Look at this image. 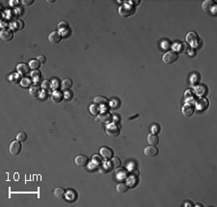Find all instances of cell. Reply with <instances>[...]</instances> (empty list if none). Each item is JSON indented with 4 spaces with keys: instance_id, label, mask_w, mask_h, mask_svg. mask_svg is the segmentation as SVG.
<instances>
[{
    "instance_id": "cell-12",
    "label": "cell",
    "mask_w": 217,
    "mask_h": 207,
    "mask_svg": "<svg viewBox=\"0 0 217 207\" xmlns=\"http://www.w3.org/2000/svg\"><path fill=\"white\" fill-rule=\"evenodd\" d=\"M30 67L29 65H26V64H19L17 65L16 67V70L19 72V74L22 75V76H25V75H28L30 73Z\"/></svg>"
},
{
    "instance_id": "cell-28",
    "label": "cell",
    "mask_w": 217,
    "mask_h": 207,
    "mask_svg": "<svg viewBox=\"0 0 217 207\" xmlns=\"http://www.w3.org/2000/svg\"><path fill=\"white\" fill-rule=\"evenodd\" d=\"M57 27H58L59 31L65 33V32H67L68 30H69V23L67 22V21H65V20L60 21V22L58 23V26Z\"/></svg>"
},
{
    "instance_id": "cell-35",
    "label": "cell",
    "mask_w": 217,
    "mask_h": 207,
    "mask_svg": "<svg viewBox=\"0 0 217 207\" xmlns=\"http://www.w3.org/2000/svg\"><path fill=\"white\" fill-rule=\"evenodd\" d=\"M93 163H94V165H95V166H99V165H101V164H102V160H101V158L98 156V155H95V156H93Z\"/></svg>"
},
{
    "instance_id": "cell-4",
    "label": "cell",
    "mask_w": 217,
    "mask_h": 207,
    "mask_svg": "<svg viewBox=\"0 0 217 207\" xmlns=\"http://www.w3.org/2000/svg\"><path fill=\"white\" fill-rule=\"evenodd\" d=\"M105 132L106 134L111 137V138H115V137H118L119 134H120V128L118 125H116V124H108L105 128Z\"/></svg>"
},
{
    "instance_id": "cell-6",
    "label": "cell",
    "mask_w": 217,
    "mask_h": 207,
    "mask_svg": "<svg viewBox=\"0 0 217 207\" xmlns=\"http://www.w3.org/2000/svg\"><path fill=\"white\" fill-rule=\"evenodd\" d=\"M97 120L102 124H109L112 120V117L110 113H108V112H102V113H99L98 115Z\"/></svg>"
},
{
    "instance_id": "cell-7",
    "label": "cell",
    "mask_w": 217,
    "mask_h": 207,
    "mask_svg": "<svg viewBox=\"0 0 217 207\" xmlns=\"http://www.w3.org/2000/svg\"><path fill=\"white\" fill-rule=\"evenodd\" d=\"M9 151L12 155H17L19 154L20 151H21V144L20 142L19 141H14L12 142L10 144V146H9Z\"/></svg>"
},
{
    "instance_id": "cell-11",
    "label": "cell",
    "mask_w": 217,
    "mask_h": 207,
    "mask_svg": "<svg viewBox=\"0 0 217 207\" xmlns=\"http://www.w3.org/2000/svg\"><path fill=\"white\" fill-rule=\"evenodd\" d=\"M0 37H1V40L3 42H10L13 40L14 38V34L11 31L10 29H3L1 33H0Z\"/></svg>"
},
{
    "instance_id": "cell-9",
    "label": "cell",
    "mask_w": 217,
    "mask_h": 207,
    "mask_svg": "<svg viewBox=\"0 0 217 207\" xmlns=\"http://www.w3.org/2000/svg\"><path fill=\"white\" fill-rule=\"evenodd\" d=\"M144 154H145V156L148 157V158H154L158 154V149L156 148L155 145L147 146V148L144 149Z\"/></svg>"
},
{
    "instance_id": "cell-38",
    "label": "cell",
    "mask_w": 217,
    "mask_h": 207,
    "mask_svg": "<svg viewBox=\"0 0 217 207\" xmlns=\"http://www.w3.org/2000/svg\"><path fill=\"white\" fill-rule=\"evenodd\" d=\"M130 172H131V174H132V177H138V175H139V171L137 169H131L130 170Z\"/></svg>"
},
{
    "instance_id": "cell-10",
    "label": "cell",
    "mask_w": 217,
    "mask_h": 207,
    "mask_svg": "<svg viewBox=\"0 0 217 207\" xmlns=\"http://www.w3.org/2000/svg\"><path fill=\"white\" fill-rule=\"evenodd\" d=\"M62 40V34L58 31H53L49 34L48 36V41L51 42L52 45H56V44H59Z\"/></svg>"
},
{
    "instance_id": "cell-30",
    "label": "cell",
    "mask_w": 217,
    "mask_h": 207,
    "mask_svg": "<svg viewBox=\"0 0 217 207\" xmlns=\"http://www.w3.org/2000/svg\"><path fill=\"white\" fill-rule=\"evenodd\" d=\"M72 86V81L71 79H64L61 83V87H62L63 90L67 91L69 89H71Z\"/></svg>"
},
{
    "instance_id": "cell-26",
    "label": "cell",
    "mask_w": 217,
    "mask_h": 207,
    "mask_svg": "<svg viewBox=\"0 0 217 207\" xmlns=\"http://www.w3.org/2000/svg\"><path fill=\"white\" fill-rule=\"evenodd\" d=\"M116 190L118 194H124L128 190V184H125V183H119L117 185Z\"/></svg>"
},
{
    "instance_id": "cell-24",
    "label": "cell",
    "mask_w": 217,
    "mask_h": 207,
    "mask_svg": "<svg viewBox=\"0 0 217 207\" xmlns=\"http://www.w3.org/2000/svg\"><path fill=\"white\" fill-rule=\"evenodd\" d=\"M20 74H17V73H13V74L10 75V77H9V80H10V82L12 84H14V85H16V84H19L21 82V79H20Z\"/></svg>"
},
{
    "instance_id": "cell-21",
    "label": "cell",
    "mask_w": 217,
    "mask_h": 207,
    "mask_svg": "<svg viewBox=\"0 0 217 207\" xmlns=\"http://www.w3.org/2000/svg\"><path fill=\"white\" fill-rule=\"evenodd\" d=\"M158 142H159V138L155 133H151V134L148 135V143L151 145H156L158 144Z\"/></svg>"
},
{
    "instance_id": "cell-17",
    "label": "cell",
    "mask_w": 217,
    "mask_h": 207,
    "mask_svg": "<svg viewBox=\"0 0 217 207\" xmlns=\"http://www.w3.org/2000/svg\"><path fill=\"white\" fill-rule=\"evenodd\" d=\"M190 50V46L186 44V42H181V44H179L177 45V49L176 52L177 53H180V54H185V53H188Z\"/></svg>"
},
{
    "instance_id": "cell-32",
    "label": "cell",
    "mask_w": 217,
    "mask_h": 207,
    "mask_svg": "<svg viewBox=\"0 0 217 207\" xmlns=\"http://www.w3.org/2000/svg\"><path fill=\"white\" fill-rule=\"evenodd\" d=\"M26 139H27V135H26V133H24V132H19V134L16 135V140L20 142V143L25 142Z\"/></svg>"
},
{
    "instance_id": "cell-1",
    "label": "cell",
    "mask_w": 217,
    "mask_h": 207,
    "mask_svg": "<svg viewBox=\"0 0 217 207\" xmlns=\"http://www.w3.org/2000/svg\"><path fill=\"white\" fill-rule=\"evenodd\" d=\"M185 41H186V44H187L189 46H193V47L198 46L199 44H200L199 35L196 32H193V31L188 32L187 34H186Z\"/></svg>"
},
{
    "instance_id": "cell-31",
    "label": "cell",
    "mask_w": 217,
    "mask_h": 207,
    "mask_svg": "<svg viewBox=\"0 0 217 207\" xmlns=\"http://www.w3.org/2000/svg\"><path fill=\"white\" fill-rule=\"evenodd\" d=\"M41 78H42V73H41V71H39V70H34V71H32V73H31V79L34 81V82H39L41 80Z\"/></svg>"
},
{
    "instance_id": "cell-2",
    "label": "cell",
    "mask_w": 217,
    "mask_h": 207,
    "mask_svg": "<svg viewBox=\"0 0 217 207\" xmlns=\"http://www.w3.org/2000/svg\"><path fill=\"white\" fill-rule=\"evenodd\" d=\"M177 59H179V54H177L176 51L171 50V51H167V52L163 55L162 62L165 65H171L173 63H175Z\"/></svg>"
},
{
    "instance_id": "cell-34",
    "label": "cell",
    "mask_w": 217,
    "mask_h": 207,
    "mask_svg": "<svg viewBox=\"0 0 217 207\" xmlns=\"http://www.w3.org/2000/svg\"><path fill=\"white\" fill-rule=\"evenodd\" d=\"M20 84L22 85V87H24V88H28V87L30 88V87H31L32 81L30 80L29 78H23V79H21Z\"/></svg>"
},
{
    "instance_id": "cell-33",
    "label": "cell",
    "mask_w": 217,
    "mask_h": 207,
    "mask_svg": "<svg viewBox=\"0 0 217 207\" xmlns=\"http://www.w3.org/2000/svg\"><path fill=\"white\" fill-rule=\"evenodd\" d=\"M90 110H91V114L94 116H98L99 113H101V108H99L98 105H92Z\"/></svg>"
},
{
    "instance_id": "cell-27",
    "label": "cell",
    "mask_w": 217,
    "mask_h": 207,
    "mask_svg": "<svg viewBox=\"0 0 217 207\" xmlns=\"http://www.w3.org/2000/svg\"><path fill=\"white\" fill-rule=\"evenodd\" d=\"M29 67L32 68L33 70H37L39 68L41 67V62L38 59H33L29 62Z\"/></svg>"
},
{
    "instance_id": "cell-5",
    "label": "cell",
    "mask_w": 217,
    "mask_h": 207,
    "mask_svg": "<svg viewBox=\"0 0 217 207\" xmlns=\"http://www.w3.org/2000/svg\"><path fill=\"white\" fill-rule=\"evenodd\" d=\"M202 8L203 10L206 13H213L215 14V10H216V4L212 1V0H206L204 1L202 4Z\"/></svg>"
},
{
    "instance_id": "cell-20",
    "label": "cell",
    "mask_w": 217,
    "mask_h": 207,
    "mask_svg": "<svg viewBox=\"0 0 217 207\" xmlns=\"http://www.w3.org/2000/svg\"><path fill=\"white\" fill-rule=\"evenodd\" d=\"M115 174H116V177L118 179H120V180L124 179V178H125L128 176L127 170L123 169V168H118V169H116Z\"/></svg>"
},
{
    "instance_id": "cell-19",
    "label": "cell",
    "mask_w": 217,
    "mask_h": 207,
    "mask_svg": "<svg viewBox=\"0 0 217 207\" xmlns=\"http://www.w3.org/2000/svg\"><path fill=\"white\" fill-rule=\"evenodd\" d=\"M196 105H197V108L199 110H205V109L207 108V106H208V101H207V98L201 97V98H199L197 100Z\"/></svg>"
},
{
    "instance_id": "cell-3",
    "label": "cell",
    "mask_w": 217,
    "mask_h": 207,
    "mask_svg": "<svg viewBox=\"0 0 217 207\" xmlns=\"http://www.w3.org/2000/svg\"><path fill=\"white\" fill-rule=\"evenodd\" d=\"M134 14V9L132 6L128 5V4H124L119 8V15L122 18H128V16H132Z\"/></svg>"
},
{
    "instance_id": "cell-14",
    "label": "cell",
    "mask_w": 217,
    "mask_h": 207,
    "mask_svg": "<svg viewBox=\"0 0 217 207\" xmlns=\"http://www.w3.org/2000/svg\"><path fill=\"white\" fill-rule=\"evenodd\" d=\"M75 163L78 167H85L88 164V157L85 155H78L75 159Z\"/></svg>"
},
{
    "instance_id": "cell-16",
    "label": "cell",
    "mask_w": 217,
    "mask_h": 207,
    "mask_svg": "<svg viewBox=\"0 0 217 207\" xmlns=\"http://www.w3.org/2000/svg\"><path fill=\"white\" fill-rule=\"evenodd\" d=\"M101 155L103 159H105V160H110V159L113 157V151H112V149L104 146V148H101Z\"/></svg>"
},
{
    "instance_id": "cell-18",
    "label": "cell",
    "mask_w": 217,
    "mask_h": 207,
    "mask_svg": "<svg viewBox=\"0 0 217 207\" xmlns=\"http://www.w3.org/2000/svg\"><path fill=\"white\" fill-rule=\"evenodd\" d=\"M63 98H64L63 94L61 93L60 92H57V91H56V92L52 93L51 96H50L51 101L53 102V103H55V104H57V103H60L61 101L63 100Z\"/></svg>"
},
{
    "instance_id": "cell-37",
    "label": "cell",
    "mask_w": 217,
    "mask_h": 207,
    "mask_svg": "<svg viewBox=\"0 0 217 207\" xmlns=\"http://www.w3.org/2000/svg\"><path fill=\"white\" fill-rule=\"evenodd\" d=\"M37 59L41 62V64H45L46 62V58L43 55H39L38 57H37Z\"/></svg>"
},
{
    "instance_id": "cell-25",
    "label": "cell",
    "mask_w": 217,
    "mask_h": 207,
    "mask_svg": "<svg viewBox=\"0 0 217 207\" xmlns=\"http://www.w3.org/2000/svg\"><path fill=\"white\" fill-rule=\"evenodd\" d=\"M94 101L95 104H98V105H107L108 102H109L108 99L104 96H97L94 99Z\"/></svg>"
},
{
    "instance_id": "cell-39",
    "label": "cell",
    "mask_w": 217,
    "mask_h": 207,
    "mask_svg": "<svg viewBox=\"0 0 217 207\" xmlns=\"http://www.w3.org/2000/svg\"><path fill=\"white\" fill-rule=\"evenodd\" d=\"M21 3H22L23 5H25V6H29V5H31V4H33L34 1H33V0H22Z\"/></svg>"
},
{
    "instance_id": "cell-29",
    "label": "cell",
    "mask_w": 217,
    "mask_h": 207,
    "mask_svg": "<svg viewBox=\"0 0 217 207\" xmlns=\"http://www.w3.org/2000/svg\"><path fill=\"white\" fill-rule=\"evenodd\" d=\"M42 89L45 91V93H49L51 92V90H52V84L50 83L49 81H43V83H42Z\"/></svg>"
},
{
    "instance_id": "cell-40",
    "label": "cell",
    "mask_w": 217,
    "mask_h": 207,
    "mask_svg": "<svg viewBox=\"0 0 217 207\" xmlns=\"http://www.w3.org/2000/svg\"><path fill=\"white\" fill-rule=\"evenodd\" d=\"M158 127L159 126L157 125V124H154V125L151 126V130H153L154 133H155V134H157V132H159V130H160Z\"/></svg>"
},
{
    "instance_id": "cell-8",
    "label": "cell",
    "mask_w": 217,
    "mask_h": 207,
    "mask_svg": "<svg viewBox=\"0 0 217 207\" xmlns=\"http://www.w3.org/2000/svg\"><path fill=\"white\" fill-rule=\"evenodd\" d=\"M195 112V105L191 104V103H187V104L183 105L181 108V113L184 117H191Z\"/></svg>"
},
{
    "instance_id": "cell-36",
    "label": "cell",
    "mask_w": 217,
    "mask_h": 207,
    "mask_svg": "<svg viewBox=\"0 0 217 207\" xmlns=\"http://www.w3.org/2000/svg\"><path fill=\"white\" fill-rule=\"evenodd\" d=\"M8 16L11 20H14V21L17 20V13L16 11H9Z\"/></svg>"
},
{
    "instance_id": "cell-23",
    "label": "cell",
    "mask_w": 217,
    "mask_h": 207,
    "mask_svg": "<svg viewBox=\"0 0 217 207\" xmlns=\"http://www.w3.org/2000/svg\"><path fill=\"white\" fill-rule=\"evenodd\" d=\"M53 195L57 200H63L65 197V190L63 188H56L53 191Z\"/></svg>"
},
{
    "instance_id": "cell-13",
    "label": "cell",
    "mask_w": 217,
    "mask_h": 207,
    "mask_svg": "<svg viewBox=\"0 0 217 207\" xmlns=\"http://www.w3.org/2000/svg\"><path fill=\"white\" fill-rule=\"evenodd\" d=\"M42 93V86L34 84L29 88V93L32 97H38Z\"/></svg>"
},
{
    "instance_id": "cell-15",
    "label": "cell",
    "mask_w": 217,
    "mask_h": 207,
    "mask_svg": "<svg viewBox=\"0 0 217 207\" xmlns=\"http://www.w3.org/2000/svg\"><path fill=\"white\" fill-rule=\"evenodd\" d=\"M122 165V162L121 160L118 158V157H115V158H111L110 159V161L109 163L107 164V166L109 169L111 170H116V169H118V168H120Z\"/></svg>"
},
{
    "instance_id": "cell-22",
    "label": "cell",
    "mask_w": 217,
    "mask_h": 207,
    "mask_svg": "<svg viewBox=\"0 0 217 207\" xmlns=\"http://www.w3.org/2000/svg\"><path fill=\"white\" fill-rule=\"evenodd\" d=\"M12 28L16 30V31H20V30H22L24 28V23L22 20L20 19H17L16 21L12 23Z\"/></svg>"
},
{
    "instance_id": "cell-43",
    "label": "cell",
    "mask_w": 217,
    "mask_h": 207,
    "mask_svg": "<svg viewBox=\"0 0 217 207\" xmlns=\"http://www.w3.org/2000/svg\"><path fill=\"white\" fill-rule=\"evenodd\" d=\"M65 96H66V97H64L65 99H67V100H69V93H66V94H65Z\"/></svg>"
},
{
    "instance_id": "cell-42",
    "label": "cell",
    "mask_w": 217,
    "mask_h": 207,
    "mask_svg": "<svg viewBox=\"0 0 217 207\" xmlns=\"http://www.w3.org/2000/svg\"><path fill=\"white\" fill-rule=\"evenodd\" d=\"M139 117V115H135V116H133V117H129V120H132L133 119H135V118H138Z\"/></svg>"
},
{
    "instance_id": "cell-41",
    "label": "cell",
    "mask_w": 217,
    "mask_h": 207,
    "mask_svg": "<svg viewBox=\"0 0 217 207\" xmlns=\"http://www.w3.org/2000/svg\"><path fill=\"white\" fill-rule=\"evenodd\" d=\"M10 3H11L12 6H16V5H17V4H19V1H13V0H11Z\"/></svg>"
}]
</instances>
